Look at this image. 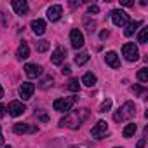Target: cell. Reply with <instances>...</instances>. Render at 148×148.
<instances>
[{
	"label": "cell",
	"mask_w": 148,
	"mask_h": 148,
	"mask_svg": "<svg viewBox=\"0 0 148 148\" xmlns=\"http://www.w3.org/2000/svg\"><path fill=\"white\" fill-rule=\"evenodd\" d=\"M89 115H91V112L87 108H80V110H75V112H68L59 120V125L61 127H70V129H79L89 119Z\"/></svg>",
	"instance_id": "obj_1"
},
{
	"label": "cell",
	"mask_w": 148,
	"mask_h": 148,
	"mask_svg": "<svg viewBox=\"0 0 148 148\" xmlns=\"http://www.w3.org/2000/svg\"><path fill=\"white\" fill-rule=\"evenodd\" d=\"M136 113V105L132 101H125L122 106H119V110L113 113V120L115 122H125L129 119H132Z\"/></svg>",
	"instance_id": "obj_2"
},
{
	"label": "cell",
	"mask_w": 148,
	"mask_h": 148,
	"mask_svg": "<svg viewBox=\"0 0 148 148\" xmlns=\"http://www.w3.org/2000/svg\"><path fill=\"white\" fill-rule=\"evenodd\" d=\"M75 101H77V98L75 96H71V98H59V99H56L54 103H52V108L56 110V112H61V113H68V112H71V106L75 105Z\"/></svg>",
	"instance_id": "obj_3"
},
{
	"label": "cell",
	"mask_w": 148,
	"mask_h": 148,
	"mask_svg": "<svg viewBox=\"0 0 148 148\" xmlns=\"http://www.w3.org/2000/svg\"><path fill=\"white\" fill-rule=\"evenodd\" d=\"M110 16H112V21H113V25H115V26L124 28V26L129 23V14H127L125 11L115 9V11H112V12H110Z\"/></svg>",
	"instance_id": "obj_4"
},
{
	"label": "cell",
	"mask_w": 148,
	"mask_h": 148,
	"mask_svg": "<svg viewBox=\"0 0 148 148\" xmlns=\"http://www.w3.org/2000/svg\"><path fill=\"white\" fill-rule=\"evenodd\" d=\"M122 54H124V58L127 59V61H138V58H139V51H138V47L134 45V44H124V47H122Z\"/></svg>",
	"instance_id": "obj_5"
},
{
	"label": "cell",
	"mask_w": 148,
	"mask_h": 148,
	"mask_svg": "<svg viewBox=\"0 0 148 148\" xmlns=\"http://www.w3.org/2000/svg\"><path fill=\"white\" fill-rule=\"evenodd\" d=\"M106 132H108V124H106L105 120H98V124H96V125L92 127V131H91V134H92L94 139H101V138H105Z\"/></svg>",
	"instance_id": "obj_6"
},
{
	"label": "cell",
	"mask_w": 148,
	"mask_h": 148,
	"mask_svg": "<svg viewBox=\"0 0 148 148\" xmlns=\"http://www.w3.org/2000/svg\"><path fill=\"white\" fill-rule=\"evenodd\" d=\"M70 42H71V45L75 47V49H80L84 45L86 40H84V35H82V32L79 28H75V30L70 32Z\"/></svg>",
	"instance_id": "obj_7"
},
{
	"label": "cell",
	"mask_w": 148,
	"mask_h": 148,
	"mask_svg": "<svg viewBox=\"0 0 148 148\" xmlns=\"http://www.w3.org/2000/svg\"><path fill=\"white\" fill-rule=\"evenodd\" d=\"M14 132L16 134H33V132H37L38 131V127L37 125H30V124H23V122H18V124H14Z\"/></svg>",
	"instance_id": "obj_8"
},
{
	"label": "cell",
	"mask_w": 148,
	"mask_h": 148,
	"mask_svg": "<svg viewBox=\"0 0 148 148\" xmlns=\"http://www.w3.org/2000/svg\"><path fill=\"white\" fill-rule=\"evenodd\" d=\"M25 112H26V106L23 101H11L9 103V115L11 117H19Z\"/></svg>",
	"instance_id": "obj_9"
},
{
	"label": "cell",
	"mask_w": 148,
	"mask_h": 148,
	"mask_svg": "<svg viewBox=\"0 0 148 148\" xmlns=\"http://www.w3.org/2000/svg\"><path fill=\"white\" fill-rule=\"evenodd\" d=\"M25 73L28 79H35V77L42 75V66L35 64V63H28V64H25Z\"/></svg>",
	"instance_id": "obj_10"
},
{
	"label": "cell",
	"mask_w": 148,
	"mask_h": 148,
	"mask_svg": "<svg viewBox=\"0 0 148 148\" xmlns=\"http://www.w3.org/2000/svg\"><path fill=\"white\" fill-rule=\"evenodd\" d=\"M33 92H35V86H33L32 82H25V84H21V87H19V96L23 98V101L30 99V98L33 96Z\"/></svg>",
	"instance_id": "obj_11"
},
{
	"label": "cell",
	"mask_w": 148,
	"mask_h": 148,
	"mask_svg": "<svg viewBox=\"0 0 148 148\" xmlns=\"http://www.w3.org/2000/svg\"><path fill=\"white\" fill-rule=\"evenodd\" d=\"M61 14H63V7L59 5V4H56V5H51L49 9H47V19L49 21H58L59 18H61Z\"/></svg>",
	"instance_id": "obj_12"
},
{
	"label": "cell",
	"mask_w": 148,
	"mask_h": 148,
	"mask_svg": "<svg viewBox=\"0 0 148 148\" xmlns=\"http://www.w3.org/2000/svg\"><path fill=\"white\" fill-rule=\"evenodd\" d=\"M64 58H66V51H64L61 45H58V47L54 49L52 56H51V63H52V64H61V63L64 61Z\"/></svg>",
	"instance_id": "obj_13"
},
{
	"label": "cell",
	"mask_w": 148,
	"mask_h": 148,
	"mask_svg": "<svg viewBox=\"0 0 148 148\" xmlns=\"http://www.w3.org/2000/svg\"><path fill=\"white\" fill-rule=\"evenodd\" d=\"M12 9L18 16H25L28 12V2L26 0H12Z\"/></svg>",
	"instance_id": "obj_14"
},
{
	"label": "cell",
	"mask_w": 148,
	"mask_h": 148,
	"mask_svg": "<svg viewBox=\"0 0 148 148\" xmlns=\"http://www.w3.org/2000/svg\"><path fill=\"white\" fill-rule=\"evenodd\" d=\"M105 61H106V64H108V66H112V68H120V59H119L117 52H113V51L106 52Z\"/></svg>",
	"instance_id": "obj_15"
},
{
	"label": "cell",
	"mask_w": 148,
	"mask_h": 148,
	"mask_svg": "<svg viewBox=\"0 0 148 148\" xmlns=\"http://www.w3.org/2000/svg\"><path fill=\"white\" fill-rule=\"evenodd\" d=\"M16 56H18L19 61H23V59H26V58L30 56V45H28V42H21V44H19Z\"/></svg>",
	"instance_id": "obj_16"
},
{
	"label": "cell",
	"mask_w": 148,
	"mask_h": 148,
	"mask_svg": "<svg viewBox=\"0 0 148 148\" xmlns=\"http://www.w3.org/2000/svg\"><path fill=\"white\" fill-rule=\"evenodd\" d=\"M30 26H32V30H33L35 35H42L45 32V21L44 19H33Z\"/></svg>",
	"instance_id": "obj_17"
},
{
	"label": "cell",
	"mask_w": 148,
	"mask_h": 148,
	"mask_svg": "<svg viewBox=\"0 0 148 148\" xmlns=\"http://www.w3.org/2000/svg\"><path fill=\"white\" fill-rule=\"evenodd\" d=\"M138 26H141V23L139 21H129L127 25H125V30H124V35L125 37H131L136 30H138Z\"/></svg>",
	"instance_id": "obj_18"
},
{
	"label": "cell",
	"mask_w": 148,
	"mask_h": 148,
	"mask_svg": "<svg viewBox=\"0 0 148 148\" xmlns=\"http://www.w3.org/2000/svg\"><path fill=\"white\" fill-rule=\"evenodd\" d=\"M136 131H138V125H136V124H127V125L124 127V131H122V136H124V138H131V136H134Z\"/></svg>",
	"instance_id": "obj_19"
},
{
	"label": "cell",
	"mask_w": 148,
	"mask_h": 148,
	"mask_svg": "<svg viewBox=\"0 0 148 148\" xmlns=\"http://www.w3.org/2000/svg\"><path fill=\"white\" fill-rule=\"evenodd\" d=\"M82 84L87 86V87H92L96 84V75H92V73H86V75L82 77Z\"/></svg>",
	"instance_id": "obj_20"
},
{
	"label": "cell",
	"mask_w": 148,
	"mask_h": 148,
	"mask_svg": "<svg viewBox=\"0 0 148 148\" xmlns=\"http://www.w3.org/2000/svg\"><path fill=\"white\" fill-rule=\"evenodd\" d=\"M66 87H68V91H71V92H79V91H80V84H79V79H70Z\"/></svg>",
	"instance_id": "obj_21"
},
{
	"label": "cell",
	"mask_w": 148,
	"mask_h": 148,
	"mask_svg": "<svg viewBox=\"0 0 148 148\" xmlns=\"http://www.w3.org/2000/svg\"><path fill=\"white\" fill-rule=\"evenodd\" d=\"M87 61H89V52H86V51L75 56V63H77L79 66H82V64H86Z\"/></svg>",
	"instance_id": "obj_22"
},
{
	"label": "cell",
	"mask_w": 148,
	"mask_h": 148,
	"mask_svg": "<svg viewBox=\"0 0 148 148\" xmlns=\"http://www.w3.org/2000/svg\"><path fill=\"white\" fill-rule=\"evenodd\" d=\"M52 84H54L52 77H51V75H47V77H44V79H42V80L38 82V87H40V89H49V87H51Z\"/></svg>",
	"instance_id": "obj_23"
},
{
	"label": "cell",
	"mask_w": 148,
	"mask_h": 148,
	"mask_svg": "<svg viewBox=\"0 0 148 148\" xmlns=\"http://www.w3.org/2000/svg\"><path fill=\"white\" fill-rule=\"evenodd\" d=\"M49 45H51V44H49L47 40H38V42L35 44V47H37V52H45V51L49 49Z\"/></svg>",
	"instance_id": "obj_24"
},
{
	"label": "cell",
	"mask_w": 148,
	"mask_h": 148,
	"mask_svg": "<svg viewBox=\"0 0 148 148\" xmlns=\"http://www.w3.org/2000/svg\"><path fill=\"white\" fill-rule=\"evenodd\" d=\"M146 40H148V28H141V32L138 35V42L139 44H146Z\"/></svg>",
	"instance_id": "obj_25"
},
{
	"label": "cell",
	"mask_w": 148,
	"mask_h": 148,
	"mask_svg": "<svg viewBox=\"0 0 148 148\" xmlns=\"http://www.w3.org/2000/svg\"><path fill=\"white\" fill-rule=\"evenodd\" d=\"M138 80L139 82H148V70L146 68H141L138 71Z\"/></svg>",
	"instance_id": "obj_26"
},
{
	"label": "cell",
	"mask_w": 148,
	"mask_h": 148,
	"mask_svg": "<svg viewBox=\"0 0 148 148\" xmlns=\"http://www.w3.org/2000/svg\"><path fill=\"white\" fill-rule=\"evenodd\" d=\"M112 108V99L108 98V99H105L103 103H101V106H99V113H105V112H108Z\"/></svg>",
	"instance_id": "obj_27"
},
{
	"label": "cell",
	"mask_w": 148,
	"mask_h": 148,
	"mask_svg": "<svg viewBox=\"0 0 148 148\" xmlns=\"http://www.w3.org/2000/svg\"><path fill=\"white\" fill-rule=\"evenodd\" d=\"M84 25H86V30H87L89 33H92V32L96 30V23H94V21L91 23V19H89V18H86V19H84Z\"/></svg>",
	"instance_id": "obj_28"
},
{
	"label": "cell",
	"mask_w": 148,
	"mask_h": 148,
	"mask_svg": "<svg viewBox=\"0 0 148 148\" xmlns=\"http://www.w3.org/2000/svg\"><path fill=\"white\" fill-rule=\"evenodd\" d=\"M145 141H146V129L143 131V134H141V138H139V141H138V148H143V146H145Z\"/></svg>",
	"instance_id": "obj_29"
},
{
	"label": "cell",
	"mask_w": 148,
	"mask_h": 148,
	"mask_svg": "<svg viewBox=\"0 0 148 148\" xmlns=\"http://www.w3.org/2000/svg\"><path fill=\"white\" fill-rule=\"evenodd\" d=\"M37 117H38L42 122H47V120H49V117H47V113H44V110H38V112H37Z\"/></svg>",
	"instance_id": "obj_30"
},
{
	"label": "cell",
	"mask_w": 148,
	"mask_h": 148,
	"mask_svg": "<svg viewBox=\"0 0 148 148\" xmlns=\"http://www.w3.org/2000/svg\"><path fill=\"white\" fill-rule=\"evenodd\" d=\"M87 12H89V14H98V12H99V7H98V5H89V7H87Z\"/></svg>",
	"instance_id": "obj_31"
},
{
	"label": "cell",
	"mask_w": 148,
	"mask_h": 148,
	"mask_svg": "<svg viewBox=\"0 0 148 148\" xmlns=\"http://www.w3.org/2000/svg\"><path fill=\"white\" fill-rule=\"evenodd\" d=\"M61 73H63V75H70V73H71V68H70L68 64H64V66L61 68Z\"/></svg>",
	"instance_id": "obj_32"
},
{
	"label": "cell",
	"mask_w": 148,
	"mask_h": 148,
	"mask_svg": "<svg viewBox=\"0 0 148 148\" xmlns=\"http://www.w3.org/2000/svg\"><path fill=\"white\" fill-rule=\"evenodd\" d=\"M120 4H122L124 7H131V5H134L132 0H120Z\"/></svg>",
	"instance_id": "obj_33"
},
{
	"label": "cell",
	"mask_w": 148,
	"mask_h": 148,
	"mask_svg": "<svg viewBox=\"0 0 148 148\" xmlns=\"http://www.w3.org/2000/svg\"><path fill=\"white\" fill-rule=\"evenodd\" d=\"M108 35H110V32H108V30H103V32H101V35H99V37H101V38H103V40H105V38H108Z\"/></svg>",
	"instance_id": "obj_34"
},
{
	"label": "cell",
	"mask_w": 148,
	"mask_h": 148,
	"mask_svg": "<svg viewBox=\"0 0 148 148\" xmlns=\"http://www.w3.org/2000/svg\"><path fill=\"white\" fill-rule=\"evenodd\" d=\"M5 110H7V108H5L4 105H0V119H2V117L5 115Z\"/></svg>",
	"instance_id": "obj_35"
},
{
	"label": "cell",
	"mask_w": 148,
	"mask_h": 148,
	"mask_svg": "<svg viewBox=\"0 0 148 148\" xmlns=\"http://www.w3.org/2000/svg\"><path fill=\"white\" fill-rule=\"evenodd\" d=\"M132 91H134L136 94H139V92H143V89H141V87H138V86H134V87H132Z\"/></svg>",
	"instance_id": "obj_36"
},
{
	"label": "cell",
	"mask_w": 148,
	"mask_h": 148,
	"mask_svg": "<svg viewBox=\"0 0 148 148\" xmlns=\"http://www.w3.org/2000/svg\"><path fill=\"white\" fill-rule=\"evenodd\" d=\"M4 145V136H2V129H0V146Z\"/></svg>",
	"instance_id": "obj_37"
},
{
	"label": "cell",
	"mask_w": 148,
	"mask_h": 148,
	"mask_svg": "<svg viewBox=\"0 0 148 148\" xmlns=\"http://www.w3.org/2000/svg\"><path fill=\"white\" fill-rule=\"evenodd\" d=\"M4 98V89H2V86H0V99Z\"/></svg>",
	"instance_id": "obj_38"
},
{
	"label": "cell",
	"mask_w": 148,
	"mask_h": 148,
	"mask_svg": "<svg viewBox=\"0 0 148 148\" xmlns=\"http://www.w3.org/2000/svg\"><path fill=\"white\" fill-rule=\"evenodd\" d=\"M4 148H12V146H9V145H7V146H4Z\"/></svg>",
	"instance_id": "obj_39"
}]
</instances>
